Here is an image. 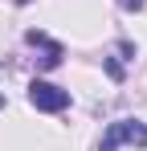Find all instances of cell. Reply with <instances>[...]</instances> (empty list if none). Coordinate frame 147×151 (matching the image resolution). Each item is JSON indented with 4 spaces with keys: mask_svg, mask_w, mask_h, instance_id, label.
<instances>
[{
    "mask_svg": "<svg viewBox=\"0 0 147 151\" xmlns=\"http://www.w3.org/2000/svg\"><path fill=\"white\" fill-rule=\"evenodd\" d=\"M29 102H33L37 110H45V114H61V110L70 106V94H66L61 86H53V82H33V86H29Z\"/></svg>",
    "mask_w": 147,
    "mask_h": 151,
    "instance_id": "2",
    "label": "cell"
},
{
    "mask_svg": "<svg viewBox=\"0 0 147 151\" xmlns=\"http://www.w3.org/2000/svg\"><path fill=\"white\" fill-rule=\"evenodd\" d=\"M0 106H4V94H0Z\"/></svg>",
    "mask_w": 147,
    "mask_h": 151,
    "instance_id": "4",
    "label": "cell"
},
{
    "mask_svg": "<svg viewBox=\"0 0 147 151\" xmlns=\"http://www.w3.org/2000/svg\"><path fill=\"white\" fill-rule=\"evenodd\" d=\"M122 8H143V0H119Z\"/></svg>",
    "mask_w": 147,
    "mask_h": 151,
    "instance_id": "3",
    "label": "cell"
},
{
    "mask_svg": "<svg viewBox=\"0 0 147 151\" xmlns=\"http://www.w3.org/2000/svg\"><path fill=\"white\" fill-rule=\"evenodd\" d=\"M17 4H29V0H17Z\"/></svg>",
    "mask_w": 147,
    "mask_h": 151,
    "instance_id": "5",
    "label": "cell"
},
{
    "mask_svg": "<svg viewBox=\"0 0 147 151\" xmlns=\"http://www.w3.org/2000/svg\"><path fill=\"white\" fill-rule=\"evenodd\" d=\"M122 143L147 147V123H139V119H119V123H110L106 135H102V143H98V151H119Z\"/></svg>",
    "mask_w": 147,
    "mask_h": 151,
    "instance_id": "1",
    "label": "cell"
}]
</instances>
